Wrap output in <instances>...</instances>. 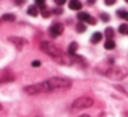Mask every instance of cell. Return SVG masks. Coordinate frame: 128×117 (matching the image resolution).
Segmentation results:
<instances>
[{
  "mask_svg": "<svg viewBox=\"0 0 128 117\" xmlns=\"http://www.w3.org/2000/svg\"><path fill=\"white\" fill-rule=\"evenodd\" d=\"M41 50H44L46 54H49L50 57H53L56 61H59V63H62V64H71L72 63L71 58H68L56 45H53L49 41L41 42Z\"/></svg>",
  "mask_w": 128,
  "mask_h": 117,
  "instance_id": "6da1fadb",
  "label": "cell"
},
{
  "mask_svg": "<svg viewBox=\"0 0 128 117\" xmlns=\"http://www.w3.org/2000/svg\"><path fill=\"white\" fill-rule=\"evenodd\" d=\"M48 86H49L50 91H63V90H68L72 86V82L67 78H59V76H54L46 80Z\"/></svg>",
  "mask_w": 128,
  "mask_h": 117,
  "instance_id": "7a4b0ae2",
  "label": "cell"
},
{
  "mask_svg": "<svg viewBox=\"0 0 128 117\" xmlns=\"http://www.w3.org/2000/svg\"><path fill=\"white\" fill-rule=\"evenodd\" d=\"M25 91H26L27 94H32V95L42 94V93H50L49 86H48L46 80H45V82H41V83H36V84H32V86H26V87H25Z\"/></svg>",
  "mask_w": 128,
  "mask_h": 117,
  "instance_id": "3957f363",
  "label": "cell"
},
{
  "mask_svg": "<svg viewBox=\"0 0 128 117\" xmlns=\"http://www.w3.org/2000/svg\"><path fill=\"white\" fill-rule=\"evenodd\" d=\"M94 104L93 98L90 97H79L72 102V108L74 109H86V108H90Z\"/></svg>",
  "mask_w": 128,
  "mask_h": 117,
  "instance_id": "277c9868",
  "label": "cell"
},
{
  "mask_svg": "<svg viewBox=\"0 0 128 117\" xmlns=\"http://www.w3.org/2000/svg\"><path fill=\"white\" fill-rule=\"evenodd\" d=\"M106 75L110 76V78H114V79H123L127 76V70L126 68H108L106 71Z\"/></svg>",
  "mask_w": 128,
  "mask_h": 117,
  "instance_id": "5b68a950",
  "label": "cell"
},
{
  "mask_svg": "<svg viewBox=\"0 0 128 117\" xmlns=\"http://www.w3.org/2000/svg\"><path fill=\"white\" fill-rule=\"evenodd\" d=\"M63 32H64V26L62 23H54V24H52L49 29V33L52 37H59Z\"/></svg>",
  "mask_w": 128,
  "mask_h": 117,
  "instance_id": "8992f818",
  "label": "cell"
},
{
  "mask_svg": "<svg viewBox=\"0 0 128 117\" xmlns=\"http://www.w3.org/2000/svg\"><path fill=\"white\" fill-rule=\"evenodd\" d=\"M78 19L80 20V22H89L90 24L96 23V19H94V18H91L87 12H79V14H78Z\"/></svg>",
  "mask_w": 128,
  "mask_h": 117,
  "instance_id": "52a82bcc",
  "label": "cell"
},
{
  "mask_svg": "<svg viewBox=\"0 0 128 117\" xmlns=\"http://www.w3.org/2000/svg\"><path fill=\"white\" fill-rule=\"evenodd\" d=\"M68 7L71 8V10H75V11H79L82 8V3L79 2V0H71L68 4Z\"/></svg>",
  "mask_w": 128,
  "mask_h": 117,
  "instance_id": "ba28073f",
  "label": "cell"
},
{
  "mask_svg": "<svg viewBox=\"0 0 128 117\" xmlns=\"http://www.w3.org/2000/svg\"><path fill=\"white\" fill-rule=\"evenodd\" d=\"M101 40H102V33L97 32V33H94V34L91 36L90 41H91V44H97V42H100Z\"/></svg>",
  "mask_w": 128,
  "mask_h": 117,
  "instance_id": "9c48e42d",
  "label": "cell"
},
{
  "mask_svg": "<svg viewBox=\"0 0 128 117\" xmlns=\"http://www.w3.org/2000/svg\"><path fill=\"white\" fill-rule=\"evenodd\" d=\"M76 50H78V44H76V42H71V44H70V46H68L70 56H74V54L76 53Z\"/></svg>",
  "mask_w": 128,
  "mask_h": 117,
  "instance_id": "30bf717a",
  "label": "cell"
},
{
  "mask_svg": "<svg viewBox=\"0 0 128 117\" xmlns=\"http://www.w3.org/2000/svg\"><path fill=\"white\" fill-rule=\"evenodd\" d=\"M27 14H29L30 16H37V15H38L37 6H30V7L27 8Z\"/></svg>",
  "mask_w": 128,
  "mask_h": 117,
  "instance_id": "8fae6325",
  "label": "cell"
},
{
  "mask_svg": "<svg viewBox=\"0 0 128 117\" xmlns=\"http://www.w3.org/2000/svg\"><path fill=\"white\" fill-rule=\"evenodd\" d=\"M114 48H116V44H114L113 40H106V42H105V49L106 50H112V49H114Z\"/></svg>",
  "mask_w": 128,
  "mask_h": 117,
  "instance_id": "7c38bea8",
  "label": "cell"
},
{
  "mask_svg": "<svg viewBox=\"0 0 128 117\" xmlns=\"http://www.w3.org/2000/svg\"><path fill=\"white\" fill-rule=\"evenodd\" d=\"M105 36H106V38H108V40H112V38H113V36H114L113 29H112V27H106V30H105Z\"/></svg>",
  "mask_w": 128,
  "mask_h": 117,
  "instance_id": "4fadbf2b",
  "label": "cell"
},
{
  "mask_svg": "<svg viewBox=\"0 0 128 117\" xmlns=\"http://www.w3.org/2000/svg\"><path fill=\"white\" fill-rule=\"evenodd\" d=\"M75 29H76L78 33H83V32H86V24L83 22H79L76 26H75Z\"/></svg>",
  "mask_w": 128,
  "mask_h": 117,
  "instance_id": "5bb4252c",
  "label": "cell"
},
{
  "mask_svg": "<svg viewBox=\"0 0 128 117\" xmlns=\"http://www.w3.org/2000/svg\"><path fill=\"white\" fill-rule=\"evenodd\" d=\"M118 33H121V34H128V24L127 23H123L118 26Z\"/></svg>",
  "mask_w": 128,
  "mask_h": 117,
  "instance_id": "9a60e30c",
  "label": "cell"
},
{
  "mask_svg": "<svg viewBox=\"0 0 128 117\" xmlns=\"http://www.w3.org/2000/svg\"><path fill=\"white\" fill-rule=\"evenodd\" d=\"M117 16L123 18V19L128 20V11H124V10H118L117 11Z\"/></svg>",
  "mask_w": 128,
  "mask_h": 117,
  "instance_id": "2e32d148",
  "label": "cell"
},
{
  "mask_svg": "<svg viewBox=\"0 0 128 117\" xmlns=\"http://www.w3.org/2000/svg\"><path fill=\"white\" fill-rule=\"evenodd\" d=\"M10 41L15 42V44H16L18 46H22V45H23V42H25L23 40H20V38H15V37H11V38H10Z\"/></svg>",
  "mask_w": 128,
  "mask_h": 117,
  "instance_id": "e0dca14e",
  "label": "cell"
},
{
  "mask_svg": "<svg viewBox=\"0 0 128 117\" xmlns=\"http://www.w3.org/2000/svg\"><path fill=\"white\" fill-rule=\"evenodd\" d=\"M3 19L12 22V20H15V15L14 14H4V15H3Z\"/></svg>",
  "mask_w": 128,
  "mask_h": 117,
  "instance_id": "ac0fdd59",
  "label": "cell"
},
{
  "mask_svg": "<svg viewBox=\"0 0 128 117\" xmlns=\"http://www.w3.org/2000/svg\"><path fill=\"white\" fill-rule=\"evenodd\" d=\"M36 4H37L38 7L41 8V11L46 8V7H45V0H36Z\"/></svg>",
  "mask_w": 128,
  "mask_h": 117,
  "instance_id": "d6986e66",
  "label": "cell"
},
{
  "mask_svg": "<svg viewBox=\"0 0 128 117\" xmlns=\"http://www.w3.org/2000/svg\"><path fill=\"white\" fill-rule=\"evenodd\" d=\"M101 19L104 20V22H108V20L110 19V16H109L108 14H101Z\"/></svg>",
  "mask_w": 128,
  "mask_h": 117,
  "instance_id": "ffe728a7",
  "label": "cell"
},
{
  "mask_svg": "<svg viewBox=\"0 0 128 117\" xmlns=\"http://www.w3.org/2000/svg\"><path fill=\"white\" fill-rule=\"evenodd\" d=\"M50 15V11L49 10H46V8H45V10H42V16L44 18H48Z\"/></svg>",
  "mask_w": 128,
  "mask_h": 117,
  "instance_id": "44dd1931",
  "label": "cell"
},
{
  "mask_svg": "<svg viewBox=\"0 0 128 117\" xmlns=\"http://www.w3.org/2000/svg\"><path fill=\"white\" fill-rule=\"evenodd\" d=\"M66 2H67V0H54V3H56L57 6H64V4H66Z\"/></svg>",
  "mask_w": 128,
  "mask_h": 117,
  "instance_id": "7402d4cb",
  "label": "cell"
},
{
  "mask_svg": "<svg viewBox=\"0 0 128 117\" xmlns=\"http://www.w3.org/2000/svg\"><path fill=\"white\" fill-rule=\"evenodd\" d=\"M32 66H33V67H36V68H37V67H40V66H41V63H40L38 60H34V61H33V63H32Z\"/></svg>",
  "mask_w": 128,
  "mask_h": 117,
  "instance_id": "603a6c76",
  "label": "cell"
},
{
  "mask_svg": "<svg viewBox=\"0 0 128 117\" xmlns=\"http://www.w3.org/2000/svg\"><path fill=\"white\" fill-rule=\"evenodd\" d=\"M114 2H116V0H105V4L106 6H113Z\"/></svg>",
  "mask_w": 128,
  "mask_h": 117,
  "instance_id": "cb8c5ba5",
  "label": "cell"
},
{
  "mask_svg": "<svg viewBox=\"0 0 128 117\" xmlns=\"http://www.w3.org/2000/svg\"><path fill=\"white\" fill-rule=\"evenodd\" d=\"M52 12H53V14H57V15H60L63 11H62V8H54V10L52 11Z\"/></svg>",
  "mask_w": 128,
  "mask_h": 117,
  "instance_id": "d4e9b609",
  "label": "cell"
},
{
  "mask_svg": "<svg viewBox=\"0 0 128 117\" xmlns=\"http://www.w3.org/2000/svg\"><path fill=\"white\" fill-rule=\"evenodd\" d=\"M15 2H16V4H22V3L25 2V0H15Z\"/></svg>",
  "mask_w": 128,
  "mask_h": 117,
  "instance_id": "484cf974",
  "label": "cell"
},
{
  "mask_svg": "<svg viewBox=\"0 0 128 117\" xmlns=\"http://www.w3.org/2000/svg\"><path fill=\"white\" fill-rule=\"evenodd\" d=\"M87 3H89V4H94V3H96V0H87Z\"/></svg>",
  "mask_w": 128,
  "mask_h": 117,
  "instance_id": "4316f807",
  "label": "cell"
},
{
  "mask_svg": "<svg viewBox=\"0 0 128 117\" xmlns=\"http://www.w3.org/2000/svg\"><path fill=\"white\" fill-rule=\"evenodd\" d=\"M79 117H90V116H86V114H83V116H79Z\"/></svg>",
  "mask_w": 128,
  "mask_h": 117,
  "instance_id": "83f0119b",
  "label": "cell"
},
{
  "mask_svg": "<svg viewBox=\"0 0 128 117\" xmlns=\"http://www.w3.org/2000/svg\"><path fill=\"white\" fill-rule=\"evenodd\" d=\"M0 109H2V104H0Z\"/></svg>",
  "mask_w": 128,
  "mask_h": 117,
  "instance_id": "f1b7e54d",
  "label": "cell"
},
{
  "mask_svg": "<svg viewBox=\"0 0 128 117\" xmlns=\"http://www.w3.org/2000/svg\"><path fill=\"white\" fill-rule=\"evenodd\" d=\"M126 2H127V3H128V0H126Z\"/></svg>",
  "mask_w": 128,
  "mask_h": 117,
  "instance_id": "f546056e",
  "label": "cell"
}]
</instances>
